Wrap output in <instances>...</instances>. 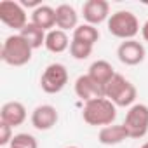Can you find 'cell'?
Here are the masks:
<instances>
[{
  "mask_svg": "<svg viewBox=\"0 0 148 148\" xmlns=\"http://www.w3.org/2000/svg\"><path fill=\"white\" fill-rule=\"evenodd\" d=\"M84 122L89 125H112L117 119V106L108 98H98L92 101H87L84 105L82 112Z\"/></svg>",
  "mask_w": 148,
  "mask_h": 148,
  "instance_id": "6da1fadb",
  "label": "cell"
},
{
  "mask_svg": "<svg viewBox=\"0 0 148 148\" xmlns=\"http://www.w3.org/2000/svg\"><path fill=\"white\" fill-rule=\"evenodd\" d=\"M32 52H33L32 45L21 37V33H18V35H9L5 38L2 51H0V58L9 66H25L26 63H30Z\"/></svg>",
  "mask_w": 148,
  "mask_h": 148,
  "instance_id": "7a4b0ae2",
  "label": "cell"
},
{
  "mask_svg": "<svg viewBox=\"0 0 148 148\" xmlns=\"http://www.w3.org/2000/svg\"><path fill=\"white\" fill-rule=\"evenodd\" d=\"M136 94V87L120 73H115V77L105 86V98H108L115 106H132Z\"/></svg>",
  "mask_w": 148,
  "mask_h": 148,
  "instance_id": "3957f363",
  "label": "cell"
},
{
  "mask_svg": "<svg viewBox=\"0 0 148 148\" xmlns=\"http://www.w3.org/2000/svg\"><path fill=\"white\" fill-rule=\"evenodd\" d=\"M108 32L122 40H134L139 32V21L131 11H117L108 19Z\"/></svg>",
  "mask_w": 148,
  "mask_h": 148,
  "instance_id": "277c9868",
  "label": "cell"
},
{
  "mask_svg": "<svg viewBox=\"0 0 148 148\" xmlns=\"http://www.w3.org/2000/svg\"><path fill=\"white\" fill-rule=\"evenodd\" d=\"M68 84V70L61 63H52L49 64L40 79V87L47 94H58L61 92Z\"/></svg>",
  "mask_w": 148,
  "mask_h": 148,
  "instance_id": "5b68a950",
  "label": "cell"
},
{
  "mask_svg": "<svg viewBox=\"0 0 148 148\" xmlns=\"http://www.w3.org/2000/svg\"><path fill=\"white\" fill-rule=\"evenodd\" d=\"M124 125L129 132V138L139 139L148 132V106L143 103L132 105L125 115Z\"/></svg>",
  "mask_w": 148,
  "mask_h": 148,
  "instance_id": "8992f818",
  "label": "cell"
},
{
  "mask_svg": "<svg viewBox=\"0 0 148 148\" xmlns=\"http://www.w3.org/2000/svg\"><path fill=\"white\" fill-rule=\"evenodd\" d=\"M0 21L5 26L19 32L28 25L25 7L19 2H14V0H2L0 2Z\"/></svg>",
  "mask_w": 148,
  "mask_h": 148,
  "instance_id": "52a82bcc",
  "label": "cell"
},
{
  "mask_svg": "<svg viewBox=\"0 0 148 148\" xmlns=\"http://www.w3.org/2000/svg\"><path fill=\"white\" fill-rule=\"evenodd\" d=\"M145 54H146V51H145L143 44L138 40H124L117 49V56H119L120 63H124L127 66H136V64L143 63Z\"/></svg>",
  "mask_w": 148,
  "mask_h": 148,
  "instance_id": "ba28073f",
  "label": "cell"
},
{
  "mask_svg": "<svg viewBox=\"0 0 148 148\" xmlns=\"http://www.w3.org/2000/svg\"><path fill=\"white\" fill-rule=\"evenodd\" d=\"M82 16L87 21V25H99L106 19H110V5L106 0H87L82 5Z\"/></svg>",
  "mask_w": 148,
  "mask_h": 148,
  "instance_id": "9c48e42d",
  "label": "cell"
},
{
  "mask_svg": "<svg viewBox=\"0 0 148 148\" xmlns=\"http://www.w3.org/2000/svg\"><path fill=\"white\" fill-rule=\"evenodd\" d=\"M75 94L82 101H92L98 98H105V87L99 86L96 80H92L89 75H80L75 80Z\"/></svg>",
  "mask_w": 148,
  "mask_h": 148,
  "instance_id": "30bf717a",
  "label": "cell"
},
{
  "mask_svg": "<svg viewBox=\"0 0 148 148\" xmlns=\"http://www.w3.org/2000/svg\"><path fill=\"white\" fill-rule=\"evenodd\" d=\"M58 110L52 105H40L32 113V125L37 131H49L58 124Z\"/></svg>",
  "mask_w": 148,
  "mask_h": 148,
  "instance_id": "8fae6325",
  "label": "cell"
},
{
  "mask_svg": "<svg viewBox=\"0 0 148 148\" xmlns=\"http://www.w3.org/2000/svg\"><path fill=\"white\" fill-rule=\"evenodd\" d=\"M26 120V108L19 101H9L0 110V122L9 124L12 129L21 125Z\"/></svg>",
  "mask_w": 148,
  "mask_h": 148,
  "instance_id": "7c38bea8",
  "label": "cell"
},
{
  "mask_svg": "<svg viewBox=\"0 0 148 148\" xmlns=\"http://www.w3.org/2000/svg\"><path fill=\"white\" fill-rule=\"evenodd\" d=\"M129 138V132L125 129L124 124H112L106 127H101L99 134H98V141L101 145L106 146H113V145H120Z\"/></svg>",
  "mask_w": 148,
  "mask_h": 148,
  "instance_id": "4fadbf2b",
  "label": "cell"
},
{
  "mask_svg": "<svg viewBox=\"0 0 148 148\" xmlns=\"http://www.w3.org/2000/svg\"><path fill=\"white\" fill-rule=\"evenodd\" d=\"M56 26L58 30L68 32V30H75L79 26V14L68 4H61L56 7Z\"/></svg>",
  "mask_w": 148,
  "mask_h": 148,
  "instance_id": "5bb4252c",
  "label": "cell"
},
{
  "mask_svg": "<svg viewBox=\"0 0 148 148\" xmlns=\"http://www.w3.org/2000/svg\"><path fill=\"white\" fill-rule=\"evenodd\" d=\"M87 75H89L92 80H96L99 86L105 87V86L115 77V70H113V66H112L108 61H105V59H98V61H94V63L89 66Z\"/></svg>",
  "mask_w": 148,
  "mask_h": 148,
  "instance_id": "9a60e30c",
  "label": "cell"
},
{
  "mask_svg": "<svg viewBox=\"0 0 148 148\" xmlns=\"http://www.w3.org/2000/svg\"><path fill=\"white\" fill-rule=\"evenodd\" d=\"M32 23L42 28L44 32H51L56 26V9L51 5H40L32 12Z\"/></svg>",
  "mask_w": 148,
  "mask_h": 148,
  "instance_id": "2e32d148",
  "label": "cell"
},
{
  "mask_svg": "<svg viewBox=\"0 0 148 148\" xmlns=\"http://www.w3.org/2000/svg\"><path fill=\"white\" fill-rule=\"evenodd\" d=\"M70 44H71V42H70L66 32L58 30V28L47 32V37H45V49H47L49 52L61 54V52H64V51L70 47Z\"/></svg>",
  "mask_w": 148,
  "mask_h": 148,
  "instance_id": "e0dca14e",
  "label": "cell"
},
{
  "mask_svg": "<svg viewBox=\"0 0 148 148\" xmlns=\"http://www.w3.org/2000/svg\"><path fill=\"white\" fill-rule=\"evenodd\" d=\"M19 33H21V37L32 45V49H38V47L45 45V37H47V33H45L42 28H38L37 25H33V23H28Z\"/></svg>",
  "mask_w": 148,
  "mask_h": 148,
  "instance_id": "ac0fdd59",
  "label": "cell"
},
{
  "mask_svg": "<svg viewBox=\"0 0 148 148\" xmlns=\"http://www.w3.org/2000/svg\"><path fill=\"white\" fill-rule=\"evenodd\" d=\"M73 40H79L84 44H89L94 47V44L99 40V30L92 25H79L75 30H73Z\"/></svg>",
  "mask_w": 148,
  "mask_h": 148,
  "instance_id": "d6986e66",
  "label": "cell"
},
{
  "mask_svg": "<svg viewBox=\"0 0 148 148\" xmlns=\"http://www.w3.org/2000/svg\"><path fill=\"white\" fill-rule=\"evenodd\" d=\"M70 54H71V58H73V59L84 61V59H87V58L92 54V45L84 44V42H79V40H73V38H71V44H70Z\"/></svg>",
  "mask_w": 148,
  "mask_h": 148,
  "instance_id": "ffe728a7",
  "label": "cell"
},
{
  "mask_svg": "<svg viewBox=\"0 0 148 148\" xmlns=\"http://www.w3.org/2000/svg\"><path fill=\"white\" fill-rule=\"evenodd\" d=\"M9 146H14V148H38L37 145V139L28 134V132H19V134H14L12 141Z\"/></svg>",
  "mask_w": 148,
  "mask_h": 148,
  "instance_id": "44dd1931",
  "label": "cell"
},
{
  "mask_svg": "<svg viewBox=\"0 0 148 148\" xmlns=\"http://www.w3.org/2000/svg\"><path fill=\"white\" fill-rule=\"evenodd\" d=\"M14 134H12V127L5 122H0V146H5L11 145Z\"/></svg>",
  "mask_w": 148,
  "mask_h": 148,
  "instance_id": "7402d4cb",
  "label": "cell"
},
{
  "mask_svg": "<svg viewBox=\"0 0 148 148\" xmlns=\"http://www.w3.org/2000/svg\"><path fill=\"white\" fill-rule=\"evenodd\" d=\"M19 4H21L23 7H33V11H35L37 7H40V5H42L40 0H21Z\"/></svg>",
  "mask_w": 148,
  "mask_h": 148,
  "instance_id": "603a6c76",
  "label": "cell"
},
{
  "mask_svg": "<svg viewBox=\"0 0 148 148\" xmlns=\"http://www.w3.org/2000/svg\"><path fill=\"white\" fill-rule=\"evenodd\" d=\"M141 35H143V38H145V42H148V21L141 26Z\"/></svg>",
  "mask_w": 148,
  "mask_h": 148,
  "instance_id": "cb8c5ba5",
  "label": "cell"
},
{
  "mask_svg": "<svg viewBox=\"0 0 148 148\" xmlns=\"http://www.w3.org/2000/svg\"><path fill=\"white\" fill-rule=\"evenodd\" d=\"M139 148H148V141H146V143H145V145H141V146H139Z\"/></svg>",
  "mask_w": 148,
  "mask_h": 148,
  "instance_id": "d4e9b609",
  "label": "cell"
},
{
  "mask_svg": "<svg viewBox=\"0 0 148 148\" xmlns=\"http://www.w3.org/2000/svg\"><path fill=\"white\" fill-rule=\"evenodd\" d=\"M66 148H79V146H66Z\"/></svg>",
  "mask_w": 148,
  "mask_h": 148,
  "instance_id": "484cf974",
  "label": "cell"
},
{
  "mask_svg": "<svg viewBox=\"0 0 148 148\" xmlns=\"http://www.w3.org/2000/svg\"><path fill=\"white\" fill-rule=\"evenodd\" d=\"M9 148H14V146H9Z\"/></svg>",
  "mask_w": 148,
  "mask_h": 148,
  "instance_id": "4316f807",
  "label": "cell"
}]
</instances>
